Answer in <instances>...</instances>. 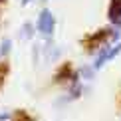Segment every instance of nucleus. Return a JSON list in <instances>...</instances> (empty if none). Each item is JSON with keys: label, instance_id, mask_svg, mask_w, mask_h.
<instances>
[{"label": "nucleus", "instance_id": "6e6552de", "mask_svg": "<svg viewBox=\"0 0 121 121\" xmlns=\"http://www.w3.org/2000/svg\"><path fill=\"white\" fill-rule=\"evenodd\" d=\"M4 75H6V68H0V83H2V79H4Z\"/></svg>", "mask_w": 121, "mask_h": 121}, {"label": "nucleus", "instance_id": "f257e3e1", "mask_svg": "<svg viewBox=\"0 0 121 121\" xmlns=\"http://www.w3.org/2000/svg\"><path fill=\"white\" fill-rule=\"evenodd\" d=\"M119 52H121V42H115L113 46H111V44L103 46V48H101V52H99V54H97V58H95V62H93V69L103 68V65H105V62L113 60Z\"/></svg>", "mask_w": 121, "mask_h": 121}, {"label": "nucleus", "instance_id": "20e7f679", "mask_svg": "<svg viewBox=\"0 0 121 121\" xmlns=\"http://www.w3.org/2000/svg\"><path fill=\"white\" fill-rule=\"evenodd\" d=\"M10 50H12V42H10V40H4V42L0 44V58L8 56V54H10Z\"/></svg>", "mask_w": 121, "mask_h": 121}, {"label": "nucleus", "instance_id": "1a4fd4ad", "mask_svg": "<svg viewBox=\"0 0 121 121\" xmlns=\"http://www.w3.org/2000/svg\"><path fill=\"white\" fill-rule=\"evenodd\" d=\"M8 117H10V115H8V113H0V121H6Z\"/></svg>", "mask_w": 121, "mask_h": 121}, {"label": "nucleus", "instance_id": "0eeeda50", "mask_svg": "<svg viewBox=\"0 0 121 121\" xmlns=\"http://www.w3.org/2000/svg\"><path fill=\"white\" fill-rule=\"evenodd\" d=\"M79 93H82V85H79L78 82H75V85H73V87H72V95H69V97H79Z\"/></svg>", "mask_w": 121, "mask_h": 121}, {"label": "nucleus", "instance_id": "7ed1b4c3", "mask_svg": "<svg viewBox=\"0 0 121 121\" xmlns=\"http://www.w3.org/2000/svg\"><path fill=\"white\" fill-rule=\"evenodd\" d=\"M109 22L115 24L117 28H121V0H111L109 4Z\"/></svg>", "mask_w": 121, "mask_h": 121}, {"label": "nucleus", "instance_id": "9b49d317", "mask_svg": "<svg viewBox=\"0 0 121 121\" xmlns=\"http://www.w3.org/2000/svg\"><path fill=\"white\" fill-rule=\"evenodd\" d=\"M32 0H22V6H26V4H30Z\"/></svg>", "mask_w": 121, "mask_h": 121}, {"label": "nucleus", "instance_id": "f03ea898", "mask_svg": "<svg viewBox=\"0 0 121 121\" xmlns=\"http://www.w3.org/2000/svg\"><path fill=\"white\" fill-rule=\"evenodd\" d=\"M36 28L40 30V34H42V36H46V38H50V36L54 34V28H56V20H54V14L50 12V10H42V12H40Z\"/></svg>", "mask_w": 121, "mask_h": 121}, {"label": "nucleus", "instance_id": "39448f33", "mask_svg": "<svg viewBox=\"0 0 121 121\" xmlns=\"http://www.w3.org/2000/svg\"><path fill=\"white\" fill-rule=\"evenodd\" d=\"M32 34H34L32 24H24V26H22V34H20V38H22V40H28Z\"/></svg>", "mask_w": 121, "mask_h": 121}, {"label": "nucleus", "instance_id": "423d86ee", "mask_svg": "<svg viewBox=\"0 0 121 121\" xmlns=\"http://www.w3.org/2000/svg\"><path fill=\"white\" fill-rule=\"evenodd\" d=\"M79 75H83V79H91L93 78V68H82Z\"/></svg>", "mask_w": 121, "mask_h": 121}, {"label": "nucleus", "instance_id": "9d476101", "mask_svg": "<svg viewBox=\"0 0 121 121\" xmlns=\"http://www.w3.org/2000/svg\"><path fill=\"white\" fill-rule=\"evenodd\" d=\"M22 121H32V119H30L28 115H24V113H22Z\"/></svg>", "mask_w": 121, "mask_h": 121}]
</instances>
